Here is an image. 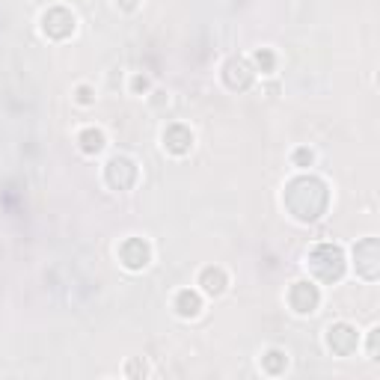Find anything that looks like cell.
I'll return each instance as SVG.
<instances>
[{"instance_id": "obj_1", "label": "cell", "mask_w": 380, "mask_h": 380, "mask_svg": "<svg viewBox=\"0 0 380 380\" xmlns=\"http://www.w3.org/2000/svg\"><path fill=\"white\" fill-rule=\"evenodd\" d=\"M202 285H205V291H211V294H220L223 291V285H226V276H223V270H205L202 273Z\"/></svg>"}, {"instance_id": "obj_2", "label": "cell", "mask_w": 380, "mask_h": 380, "mask_svg": "<svg viewBox=\"0 0 380 380\" xmlns=\"http://www.w3.org/2000/svg\"><path fill=\"white\" fill-rule=\"evenodd\" d=\"M178 312H181L184 318H187V315H190V318L199 315V297L190 294V291H181V294H178Z\"/></svg>"}, {"instance_id": "obj_3", "label": "cell", "mask_w": 380, "mask_h": 380, "mask_svg": "<svg viewBox=\"0 0 380 380\" xmlns=\"http://www.w3.org/2000/svg\"><path fill=\"white\" fill-rule=\"evenodd\" d=\"M80 142H83V151H101L104 137L98 131H86V134H80Z\"/></svg>"}]
</instances>
